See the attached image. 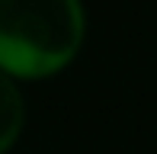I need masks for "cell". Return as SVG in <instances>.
I'll use <instances>...</instances> for the list:
<instances>
[{
	"mask_svg": "<svg viewBox=\"0 0 157 154\" xmlns=\"http://www.w3.org/2000/svg\"><path fill=\"white\" fill-rule=\"evenodd\" d=\"M87 36L80 0H0V71L42 80L64 71Z\"/></svg>",
	"mask_w": 157,
	"mask_h": 154,
	"instance_id": "cell-1",
	"label": "cell"
},
{
	"mask_svg": "<svg viewBox=\"0 0 157 154\" xmlns=\"http://www.w3.org/2000/svg\"><path fill=\"white\" fill-rule=\"evenodd\" d=\"M26 125V96L19 90V80L0 71V154H6L19 141Z\"/></svg>",
	"mask_w": 157,
	"mask_h": 154,
	"instance_id": "cell-2",
	"label": "cell"
}]
</instances>
